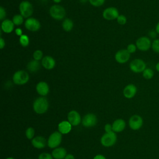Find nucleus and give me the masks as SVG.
Instances as JSON below:
<instances>
[{
    "mask_svg": "<svg viewBox=\"0 0 159 159\" xmlns=\"http://www.w3.org/2000/svg\"><path fill=\"white\" fill-rule=\"evenodd\" d=\"M48 108V101L43 96L37 98L33 103L34 111L39 114L45 113Z\"/></svg>",
    "mask_w": 159,
    "mask_h": 159,
    "instance_id": "f257e3e1",
    "label": "nucleus"
},
{
    "mask_svg": "<svg viewBox=\"0 0 159 159\" xmlns=\"http://www.w3.org/2000/svg\"><path fill=\"white\" fill-rule=\"evenodd\" d=\"M49 14L53 19L60 20L65 17L66 15V11L62 6L54 4L50 7L49 9Z\"/></svg>",
    "mask_w": 159,
    "mask_h": 159,
    "instance_id": "f03ea898",
    "label": "nucleus"
},
{
    "mask_svg": "<svg viewBox=\"0 0 159 159\" xmlns=\"http://www.w3.org/2000/svg\"><path fill=\"white\" fill-rule=\"evenodd\" d=\"M29 80V75L24 70H18L12 76V81L17 85H23L26 84Z\"/></svg>",
    "mask_w": 159,
    "mask_h": 159,
    "instance_id": "7ed1b4c3",
    "label": "nucleus"
},
{
    "mask_svg": "<svg viewBox=\"0 0 159 159\" xmlns=\"http://www.w3.org/2000/svg\"><path fill=\"white\" fill-rule=\"evenodd\" d=\"M19 9L20 12V14L24 18H29L32 15L34 12L33 6L30 2L29 1H22L19 6Z\"/></svg>",
    "mask_w": 159,
    "mask_h": 159,
    "instance_id": "20e7f679",
    "label": "nucleus"
},
{
    "mask_svg": "<svg viewBox=\"0 0 159 159\" xmlns=\"http://www.w3.org/2000/svg\"><path fill=\"white\" fill-rule=\"evenodd\" d=\"M146 68V63L140 58L134 59L129 64L130 70L135 73H142Z\"/></svg>",
    "mask_w": 159,
    "mask_h": 159,
    "instance_id": "39448f33",
    "label": "nucleus"
},
{
    "mask_svg": "<svg viewBox=\"0 0 159 159\" xmlns=\"http://www.w3.org/2000/svg\"><path fill=\"white\" fill-rule=\"evenodd\" d=\"M152 41L147 36H142L136 40L135 45L137 49L140 51L145 52L152 47Z\"/></svg>",
    "mask_w": 159,
    "mask_h": 159,
    "instance_id": "423d86ee",
    "label": "nucleus"
},
{
    "mask_svg": "<svg viewBox=\"0 0 159 159\" xmlns=\"http://www.w3.org/2000/svg\"><path fill=\"white\" fill-rule=\"evenodd\" d=\"M117 140V135L114 132L104 134L101 139V143L104 147H111L115 144Z\"/></svg>",
    "mask_w": 159,
    "mask_h": 159,
    "instance_id": "0eeeda50",
    "label": "nucleus"
},
{
    "mask_svg": "<svg viewBox=\"0 0 159 159\" xmlns=\"http://www.w3.org/2000/svg\"><path fill=\"white\" fill-rule=\"evenodd\" d=\"M24 25L26 29L30 32H37L40 28V22L39 20L34 17L27 18L24 22Z\"/></svg>",
    "mask_w": 159,
    "mask_h": 159,
    "instance_id": "6e6552de",
    "label": "nucleus"
},
{
    "mask_svg": "<svg viewBox=\"0 0 159 159\" xmlns=\"http://www.w3.org/2000/svg\"><path fill=\"white\" fill-rule=\"evenodd\" d=\"M62 139L61 134L60 132H54L48 137L47 144L50 148H55L58 147Z\"/></svg>",
    "mask_w": 159,
    "mask_h": 159,
    "instance_id": "1a4fd4ad",
    "label": "nucleus"
},
{
    "mask_svg": "<svg viewBox=\"0 0 159 159\" xmlns=\"http://www.w3.org/2000/svg\"><path fill=\"white\" fill-rule=\"evenodd\" d=\"M119 16V11L114 7H107L102 12L103 18L107 20H112L117 19Z\"/></svg>",
    "mask_w": 159,
    "mask_h": 159,
    "instance_id": "9d476101",
    "label": "nucleus"
},
{
    "mask_svg": "<svg viewBox=\"0 0 159 159\" xmlns=\"http://www.w3.org/2000/svg\"><path fill=\"white\" fill-rule=\"evenodd\" d=\"M143 119L137 114H134L130 117L129 120V125L131 129L137 130L143 125Z\"/></svg>",
    "mask_w": 159,
    "mask_h": 159,
    "instance_id": "9b49d317",
    "label": "nucleus"
},
{
    "mask_svg": "<svg viewBox=\"0 0 159 159\" xmlns=\"http://www.w3.org/2000/svg\"><path fill=\"white\" fill-rule=\"evenodd\" d=\"M130 57V53L127 50V49H121L118 50L115 54L116 61L120 64L125 63L127 62Z\"/></svg>",
    "mask_w": 159,
    "mask_h": 159,
    "instance_id": "f8f14e48",
    "label": "nucleus"
},
{
    "mask_svg": "<svg viewBox=\"0 0 159 159\" xmlns=\"http://www.w3.org/2000/svg\"><path fill=\"white\" fill-rule=\"evenodd\" d=\"M97 123L96 116L92 113H89L85 115L82 119V124L86 127L94 126Z\"/></svg>",
    "mask_w": 159,
    "mask_h": 159,
    "instance_id": "ddd939ff",
    "label": "nucleus"
},
{
    "mask_svg": "<svg viewBox=\"0 0 159 159\" xmlns=\"http://www.w3.org/2000/svg\"><path fill=\"white\" fill-rule=\"evenodd\" d=\"M137 91V88L135 84H129L124 88L123 94L125 98L127 99H131L135 96Z\"/></svg>",
    "mask_w": 159,
    "mask_h": 159,
    "instance_id": "4468645a",
    "label": "nucleus"
},
{
    "mask_svg": "<svg viewBox=\"0 0 159 159\" xmlns=\"http://www.w3.org/2000/svg\"><path fill=\"white\" fill-rule=\"evenodd\" d=\"M55 64L56 62L55 59L49 55L43 57L41 61L42 66L46 70H52L54 68V67L55 66Z\"/></svg>",
    "mask_w": 159,
    "mask_h": 159,
    "instance_id": "2eb2a0df",
    "label": "nucleus"
},
{
    "mask_svg": "<svg viewBox=\"0 0 159 159\" xmlns=\"http://www.w3.org/2000/svg\"><path fill=\"white\" fill-rule=\"evenodd\" d=\"M68 121L71 125L76 126L81 122V116L80 114L76 111H71L68 114Z\"/></svg>",
    "mask_w": 159,
    "mask_h": 159,
    "instance_id": "dca6fc26",
    "label": "nucleus"
},
{
    "mask_svg": "<svg viewBox=\"0 0 159 159\" xmlns=\"http://www.w3.org/2000/svg\"><path fill=\"white\" fill-rule=\"evenodd\" d=\"M36 91L40 96H45L49 93V86L45 81H40L36 85Z\"/></svg>",
    "mask_w": 159,
    "mask_h": 159,
    "instance_id": "f3484780",
    "label": "nucleus"
},
{
    "mask_svg": "<svg viewBox=\"0 0 159 159\" xmlns=\"http://www.w3.org/2000/svg\"><path fill=\"white\" fill-rule=\"evenodd\" d=\"M14 25L12 20L6 19L2 20L1 25V29L6 34H10L14 30Z\"/></svg>",
    "mask_w": 159,
    "mask_h": 159,
    "instance_id": "a211bd4d",
    "label": "nucleus"
},
{
    "mask_svg": "<svg viewBox=\"0 0 159 159\" xmlns=\"http://www.w3.org/2000/svg\"><path fill=\"white\" fill-rule=\"evenodd\" d=\"M32 145L37 148H42L46 145V140L42 136H37L32 140Z\"/></svg>",
    "mask_w": 159,
    "mask_h": 159,
    "instance_id": "6ab92c4d",
    "label": "nucleus"
},
{
    "mask_svg": "<svg viewBox=\"0 0 159 159\" xmlns=\"http://www.w3.org/2000/svg\"><path fill=\"white\" fill-rule=\"evenodd\" d=\"M112 130L115 132H120L124 130L125 127V122L122 119H118L116 120L112 125Z\"/></svg>",
    "mask_w": 159,
    "mask_h": 159,
    "instance_id": "aec40b11",
    "label": "nucleus"
},
{
    "mask_svg": "<svg viewBox=\"0 0 159 159\" xmlns=\"http://www.w3.org/2000/svg\"><path fill=\"white\" fill-rule=\"evenodd\" d=\"M52 155L55 159H63L66 155V151L63 147L57 148L52 151Z\"/></svg>",
    "mask_w": 159,
    "mask_h": 159,
    "instance_id": "412c9836",
    "label": "nucleus"
},
{
    "mask_svg": "<svg viewBox=\"0 0 159 159\" xmlns=\"http://www.w3.org/2000/svg\"><path fill=\"white\" fill-rule=\"evenodd\" d=\"M58 129L62 134H68L71 129V124L68 121H62L58 124Z\"/></svg>",
    "mask_w": 159,
    "mask_h": 159,
    "instance_id": "4be33fe9",
    "label": "nucleus"
},
{
    "mask_svg": "<svg viewBox=\"0 0 159 159\" xmlns=\"http://www.w3.org/2000/svg\"><path fill=\"white\" fill-rule=\"evenodd\" d=\"M40 65H42L39 61L32 60L28 62L27 65V68L29 71L31 73L37 72L40 68Z\"/></svg>",
    "mask_w": 159,
    "mask_h": 159,
    "instance_id": "5701e85b",
    "label": "nucleus"
},
{
    "mask_svg": "<svg viewBox=\"0 0 159 159\" xmlns=\"http://www.w3.org/2000/svg\"><path fill=\"white\" fill-rule=\"evenodd\" d=\"M73 20L69 18L65 19L62 22V28L66 32L71 31L73 28Z\"/></svg>",
    "mask_w": 159,
    "mask_h": 159,
    "instance_id": "b1692460",
    "label": "nucleus"
},
{
    "mask_svg": "<svg viewBox=\"0 0 159 159\" xmlns=\"http://www.w3.org/2000/svg\"><path fill=\"white\" fill-rule=\"evenodd\" d=\"M142 76L146 80H150L154 76V71L150 68H146L142 72Z\"/></svg>",
    "mask_w": 159,
    "mask_h": 159,
    "instance_id": "393cba45",
    "label": "nucleus"
},
{
    "mask_svg": "<svg viewBox=\"0 0 159 159\" xmlns=\"http://www.w3.org/2000/svg\"><path fill=\"white\" fill-rule=\"evenodd\" d=\"M19 43L20 45L23 47H26L29 45L30 43V40L29 37L27 35L23 34L20 37H19Z\"/></svg>",
    "mask_w": 159,
    "mask_h": 159,
    "instance_id": "a878e982",
    "label": "nucleus"
},
{
    "mask_svg": "<svg viewBox=\"0 0 159 159\" xmlns=\"http://www.w3.org/2000/svg\"><path fill=\"white\" fill-rule=\"evenodd\" d=\"M24 17L20 14H16L12 17V22L15 25H20L23 24Z\"/></svg>",
    "mask_w": 159,
    "mask_h": 159,
    "instance_id": "bb28decb",
    "label": "nucleus"
},
{
    "mask_svg": "<svg viewBox=\"0 0 159 159\" xmlns=\"http://www.w3.org/2000/svg\"><path fill=\"white\" fill-rule=\"evenodd\" d=\"M152 50L157 53H159V39H155L152 42Z\"/></svg>",
    "mask_w": 159,
    "mask_h": 159,
    "instance_id": "cd10ccee",
    "label": "nucleus"
},
{
    "mask_svg": "<svg viewBox=\"0 0 159 159\" xmlns=\"http://www.w3.org/2000/svg\"><path fill=\"white\" fill-rule=\"evenodd\" d=\"M34 60L40 61L43 58V52L40 50H36L33 53Z\"/></svg>",
    "mask_w": 159,
    "mask_h": 159,
    "instance_id": "c85d7f7f",
    "label": "nucleus"
},
{
    "mask_svg": "<svg viewBox=\"0 0 159 159\" xmlns=\"http://www.w3.org/2000/svg\"><path fill=\"white\" fill-rule=\"evenodd\" d=\"M35 134V130L32 127H28L25 130V135L29 140L32 139Z\"/></svg>",
    "mask_w": 159,
    "mask_h": 159,
    "instance_id": "c756f323",
    "label": "nucleus"
},
{
    "mask_svg": "<svg viewBox=\"0 0 159 159\" xmlns=\"http://www.w3.org/2000/svg\"><path fill=\"white\" fill-rule=\"evenodd\" d=\"M89 2L93 6L99 7L104 4L105 0H89Z\"/></svg>",
    "mask_w": 159,
    "mask_h": 159,
    "instance_id": "7c9ffc66",
    "label": "nucleus"
},
{
    "mask_svg": "<svg viewBox=\"0 0 159 159\" xmlns=\"http://www.w3.org/2000/svg\"><path fill=\"white\" fill-rule=\"evenodd\" d=\"M117 22L120 25H124L127 22V18L124 15H119L117 18Z\"/></svg>",
    "mask_w": 159,
    "mask_h": 159,
    "instance_id": "2f4dec72",
    "label": "nucleus"
},
{
    "mask_svg": "<svg viewBox=\"0 0 159 159\" xmlns=\"http://www.w3.org/2000/svg\"><path fill=\"white\" fill-rule=\"evenodd\" d=\"M127 50L131 54V53H134L136 52L137 48V46L135 44H134V43H130L127 45Z\"/></svg>",
    "mask_w": 159,
    "mask_h": 159,
    "instance_id": "473e14b6",
    "label": "nucleus"
},
{
    "mask_svg": "<svg viewBox=\"0 0 159 159\" xmlns=\"http://www.w3.org/2000/svg\"><path fill=\"white\" fill-rule=\"evenodd\" d=\"M52 155L48 153H42L39 156V159H53Z\"/></svg>",
    "mask_w": 159,
    "mask_h": 159,
    "instance_id": "72a5a7b5",
    "label": "nucleus"
},
{
    "mask_svg": "<svg viewBox=\"0 0 159 159\" xmlns=\"http://www.w3.org/2000/svg\"><path fill=\"white\" fill-rule=\"evenodd\" d=\"M6 16V11L2 6H1L0 7V20H4L5 19Z\"/></svg>",
    "mask_w": 159,
    "mask_h": 159,
    "instance_id": "f704fd0d",
    "label": "nucleus"
},
{
    "mask_svg": "<svg viewBox=\"0 0 159 159\" xmlns=\"http://www.w3.org/2000/svg\"><path fill=\"white\" fill-rule=\"evenodd\" d=\"M104 129H105L106 133H109V132H113V130H112V126L111 124H107L105 125Z\"/></svg>",
    "mask_w": 159,
    "mask_h": 159,
    "instance_id": "c9c22d12",
    "label": "nucleus"
},
{
    "mask_svg": "<svg viewBox=\"0 0 159 159\" xmlns=\"http://www.w3.org/2000/svg\"><path fill=\"white\" fill-rule=\"evenodd\" d=\"M157 33L155 31V30H150L148 32L149 38H152V39H155V38L157 37Z\"/></svg>",
    "mask_w": 159,
    "mask_h": 159,
    "instance_id": "e433bc0d",
    "label": "nucleus"
},
{
    "mask_svg": "<svg viewBox=\"0 0 159 159\" xmlns=\"http://www.w3.org/2000/svg\"><path fill=\"white\" fill-rule=\"evenodd\" d=\"M15 33L17 36H19V37H20L22 35H23L22 34V30L20 28H16L15 29Z\"/></svg>",
    "mask_w": 159,
    "mask_h": 159,
    "instance_id": "4c0bfd02",
    "label": "nucleus"
},
{
    "mask_svg": "<svg viewBox=\"0 0 159 159\" xmlns=\"http://www.w3.org/2000/svg\"><path fill=\"white\" fill-rule=\"evenodd\" d=\"M5 45H6L5 40L2 37H1L0 38V48L1 49L4 48V47H5Z\"/></svg>",
    "mask_w": 159,
    "mask_h": 159,
    "instance_id": "58836bf2",
    "label": "nucleus"
},
{
    "mask_svg": "<svg viewBox=\"0 0 159 159\" xmlns=\"http://www.w3.org/2000/svg\"><path fill=\"white\" fill-rule=\"evenodd\" d=\"M93 159H106V158H105L104 156H103L102 155H97L96 156H95L94 157Z\"/></svg>",
    "mask_w": 159,
    "mask_h": 159,
    "instance_id": "ea45409f",
    "label": "nucleus"
},
{
    "mask_svg": "<svg viewBox=\"0 0 159 159\" xmlns=\"http://www.w3.org/2000/svg\"><path fill=\"white\" fill-rule=\"evenodd\" d=\"M65 159H75V157L71 154H68V155H66Z\"/></svg>",
    "mask_w": 159,
    "mask_h": 159,
    "instance_id": "a19ab883",
    "label": "nucleus"
},
{
    "mask_svg": "<svg viewBox=\"0 0 159 159\" xmlns=\"http://www.w3.org/2000/svg\"><path fill=\"white\" fill-rule=\"evenodd\" d=\"M155 31L157 32V34H159V22L157 24L156 26H155Z\"/></svg>",
    "mask_w": 159,
    "mask_h": 159,
    "instance_id": "79ce46f5",
    "label": "nucleus"
},
{
    "mask_svg": "<svg viewBox=\"0 0 159 159\" xmlns=\"http://www.w3.org/2000/svg\"><path fill=\"white\" fill-rule=\"evenodd\" d=\"M155 69L158 72H159V61L155 65Z\"/></svg>",
    "mask_w": 159,
    "mask_h": 159,
    "instance_id": "37998d69",
    "label": "nucleus"
},
{
    "mask_svg": "<svg viewBox=\"0 0 159 159\" xmlns=\"http://www.w3.org/2000/svg\"><path fill=\"white\" fill-rule=\"evenodd\" d=\"M79 1L81 4H86L87 2L89 1V0H79Z\"/></svg>",
    "mask_w": 159,
    "mask_h": 159,
    "instance_id": "c03bdc74",
    "label": "nucleus"
},
{
    "mask_svg": "<svg viewBox=\"0 0 159 159\" xmlns=\"http://www.w3.org/2000/svg\"><path fill=\"white\" fill-rule=\"evenodd\" d=\"M53 1L55 3L58 4V3H60V2L61 1V0H53Z\"/></svg>",
    "mask_w": 159,
    "mask_h": 159,
    "instance_id": "a18cd8bd",
    "label": "nucleus"
},
{
    "mask_svg": "<svg viewBox=\"0 0 159 159\" xmlns=\"http://www.w3.org/2000/svg\"><path fill=\"white\" fill-rule=\"evenodd\" d=\"M6 159H14V158H12V157H9V158H6Z\"/></svg>",
    "mask_w": 159,
    "mask_h": 159,
    "instance_id": "49530a36",
    "label": "nucleus"
},
{
    "mask_svg": "<svg viewBox=\"0 0 159 159\" xmlns=\"http://www.w3.org/2000/svg\"><path fill=\"white\" fill-rule=\"evenodd\" d=\"M27 159H30V158H27Z\"/></svg>",
    "mask_w": 159,
    "mask_h": 159,
    "instance_id": "de8ad7c7",
    "label": "nucleus"
}]
</instances>
